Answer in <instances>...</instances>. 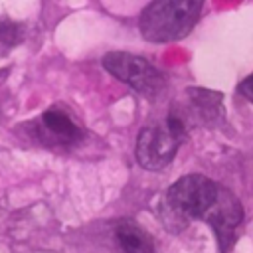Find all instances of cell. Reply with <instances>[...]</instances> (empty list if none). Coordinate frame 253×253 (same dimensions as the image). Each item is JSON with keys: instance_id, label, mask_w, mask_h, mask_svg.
<instances>
[{"instance_id": "obj_9", "label": "cell", "mask_w": 253, "mask_h": 253, "mask_svg": "<svg viewBox=\"0 0 253 253\" xmlns=\"http://www.w3.org/2000/svg\"><path fill=\"white\" fill-rule=\"evenodd\" d=\"M24 32H22V26L14 20H8V18H2L0 20V42L8 47L20 43Z\"/></svg>"}, {"instance_id": "obj_4", "label": "cell", "mask_w": 253, "mask_h": 253, "mask_svg": "<svg viewBox=\"0 0 253 253\" xmlns=\"http://www.w3.org/2000/svg\"><path fill=\"white\" fill-rule=\"evenodd\" d=\"M182 138H178L166 125H148L136 138V160L146 170L166 168L178 152Z\"/></svg>"}, {"instance_id": "obj_7", "label": "cell", "mask_w": 253, "mask_h": 253, "mask_svg": "<svg viewBox=\"0 0 253 253\" xmlns=\"http://www.w3.org/2000/svg\"><path fill=\"white\" fill-rule=\"evenodd\" d=\"M42 123H43V126H45L55 138H59V140H63V142H77V140L83 136L79 125H77L65 111H61V109H57V107L47 109V111L42 115Z\"/></svg>"}, {"instance_id": "obj_11", "label": "cell", "mask_w": 253, "mask_h": 253, "mask_svg": "<svg viewBox=\"0 0 253 253\" xmlns=\"http://www.w3.org/2000/svg\"><path fill=\"white\" fill-rule=\"evenodd\" d=\"M10 73V69H0V81H2V77H6Z\"/></svg>"}, {"instance_id": "obj_3", "label": "cell", "mask_w": 253, "mask_h": 253, "mask_svg": "<svg viewBox=\"0 0 253 253\" xmlns=\"http://www.w3.org/2000/svg\"><path fill=\"white\" fill-rule=\"evenodd\" d=\"M101 63L113 77L126 83L144 97L160 95L166 85L164 75L140 55L128 51H109L103 55Z\"/></svg>"}, {"instance_id": "obj_8", "label": "cell", "mask_w": 253, "mask_h": 253, "mask_svg": "<svg viewBox=\"0 0 253 253\" xmlns=\"http://www.w3.org/2000/svg\"><path fill=\"white\" fill-rule=\"evenodd\" d=\"M190 99L200 115L208 121H215V115H221V95L206 89H190Z\"/></svg>"}, {"instance_id": "obj_1", "label": "cell", "mask_w": 253, "mask_h": 253, "mask_svg": "<svg viewBox=\"0 0 253 253\" xmlns=\"http://www.w3.org/2000/svg\"><path fill=\"white\" fill-rule=\"evenodd\" d=\"M219 186L202 174H188L176 180L164 194L160 204V219L170 231H182L190 219L204 217L215 202Z\"/></svg>"}, {"instance_id": "obj_2", "label": "cell", "mask_w": 253, "mask_h": 253, "mask_svg": "<svg viewBox=\"0 0 253 253\" xmlns=\"http://www.w3.org/2000/svg\"><path fill=\"white\" fill-rule=\"evenodd\" d=\"M204 0H152L140 14L142 38L154 43L176 42L192 32Z\"/></svg>"}, {"instance_id": "obj_10", "label": "cell", "mask_w": 253, "mask_h": 253, "mask_svg": "<svg viewBox=\"0 0 253 253\" xmlns=\"http://www.w3.org/2000/svg\"><path fill=\"white\" fill-rule=\"evenodd\" d=\"M237 89H239V93H241L245 99H249V101L253 103V73H251V75H247V77L239 83V87H237Z\"/></svg>"}, {"instance_id": "obj_6", "label": "cell", "mask_w": 253, "mask_h": 253, "mask_svg": "<svg viewBox=\"0 0 253 253\" xmlns=\"http://www.w3.org/2000/svg\"><path fill=\"white\" fill-rule=\"evenodd\" d=\"M115 237L123 253H154V243L150 235L130 219L119 221Z\"/></svg>"}, {"instance_id": "obj_5", "label": "cell", "mask_w": 253, "mask_h": 253, "mask_svg": "<svg viewBox=\"0 0 253 253\" xmlns=\"http://www.w3.org/2000/svg\"><path fill=\"white\" fill-rule=\"evenodd\" d=\"M202 219H206L213 227V231L217 235V241H219V249L223 253L233 241L235 227L243 219V210H241L239 200L229 190L219 186L215 202L210 206V210L204 213Z\"/></svg>"}]
</instances>
